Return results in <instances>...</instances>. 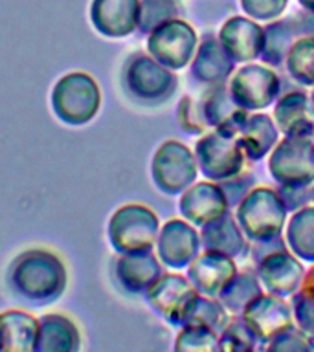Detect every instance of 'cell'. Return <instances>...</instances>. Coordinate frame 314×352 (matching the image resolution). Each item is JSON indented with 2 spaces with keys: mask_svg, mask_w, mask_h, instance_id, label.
<instances>
[{
  "mask_svg": "<svg viewBox=\"0 0 314 352\" xmlns=\"http://www.w3.org/2000/svg\"><path fill=\"white\" fill-rule=\"evenodd\" d=\"M156 213L142 204H127L116 209L107 226L110 246L118 253L153 250L158 239Z\"/></svg>",
  "mask_w": 314,
  "mask_h": 352,
  "instance_id": "obj_5",
  "label": "cell"
},
{
  "mask_svg": "<svg viewBox=\"0 0 314 352\" xmlns=\"http://www.w3.org/2000/svg\"><path fill=\"white\" fill-rule=\"evenodd\" d=\"M296 294H300L303 297H308V299H314V266L308 270L307 274L303 275L302 285H300Z\"/></svg>",
  "mask_w": 314,
  "mask_h": 352,
  "instance_id": "obj_43",
  "label": "cell"
},
{
  "mask_svg": "<svg viewBox=\"0 0 314 352\" xmlns=\"http://www.w3.org/2000/svg\"><path fill=\"white\" fill-rule=\"evenodd\" d=\"M285 239L281 235H275L272 239H264V241H255L252 250V258L253 263L258 264L261 258H264L266 255L274 252H280V250H285Z\"/></svg>",
  "mask_w": 314,
  "mask_h": 352,
  "instance_id": "obj_41",
  "label": "cell"
},
{
  "mask_svg": "<svg viewBox=\"0 0 314 352\" xmlns=\"http://www.w3.org/2000/svg\"><path fill=\"white\" fill-rule=\"evenodd\" d=\"M228 208L230 206L219 184H209V182H198L195 186H189L182 192L178 202L182 217L198 228L222 217Z\"/></svg>",
  "mask_w": 314,
  "mask_h": 352,
  "instance_id": "obj_16",
  "label": "cell"
},
{
  "mask_svg": "<svg viewBox=\"0 0 314 352\" xmlns=\"http://www.w3.org/2000/svg\"><path fill=\"white\" fill-rule=\"evenodd\" d=\"M39 319L22 310L0 314V351L32 352L37 340Z\"/></svg>",
  "mask_w": 314,
  "mask_h": 352,
  "instance_id": "obj_24",
  "label": "cell"
},
{
  "mask_svg": "<svg viewBox=\"0 0 314 352\" xmlns=\"http://www.w3.org/2000/svg\"><path fill=\"white\" fill-rule=\"evenodd\" d=\"M270 351H281V352H302V351H313L314 341H311V336L305 334L302 329L291 327V329L283 330L278 334L272 341H269Z\"/></svg>",
  "mask_w": 314,
  "mask_h": 352,
  "instance_id": "obj_35",
  "label": "cell"
},
{
  "mask_svg": "<svg viewBox=\"0 0 314 352\" xmlns=\"http://www.w3.org/2000/svg\"><path fill=\"white\" fill-rule=\"evenodd\" d=\"M219 41L231 59L248 63L258 59L263 52L264 28L244 16H231L220 28Z\"/></svg>",
  "mask_w": 314,
  "mask_h": 352,
  "instance_id": "obj_20",
  "label": "cell"
},
{
  "mask_svg": "<svg viewBox=\"0 0 314 352\" xmlns=\"http://www.w3.org/2000/svg\"><path fill=\"white\" fill-rule=\"evenodd\" d=\"M241 318L250 327L259 341H272L283 330L294 327L292 308L275 294H261L241 312Z\"/></svg>",
  "mask_w": 314,
  "mask_h": 352,
  "instance_id": "obj_12",
  "label": "cell"
},
{
  "mask_svg": "<svg viewBox=\"0 0 314 352\" xmlns=\"http://www.w3.org/2000/svg\"><path fill=\"white\" fill-rule=\"evenodd\" d=\"M300 4L307 11H314V0H300Z\"/></svg>",
  "mask_w": 314,
  "mask_h": 352,
  "instance_id": "obj_44",
  "label": "cell"
},
{
  "mask_svg": "<svg viewBox=\"0 0 314 352\" xmlns=\"http://www.w3.org/2000/svg\"><path fill=\"white\" fill-rule=\"evenodd\" d=\"M237 136L247 158L258 162L278 145L280 131L275 126L274 118L266 114H253L248 116L247 123L242 125Z\"/></svg>",
  "mask_w": 314,
  "mask_h": 352,
  "instance_id": "obj_26",
  "label": "cell"
},
{
  "mask_svg": "<svg viewBox=\"0 0 314 352\" xmlns=\"http://www.w3.org/2000/svg\"><path fill=\"white\" fill-rule=\"evenodd\" d=\"M198 296L200 292L193 286L191 280L175 274L162 275L145 294L147 302L154 312L160 318H164L167 323L178 327L186 323Z\"/></svg>",
  "mask_w": 314,
  "mask_h": 352,
  "instance_id": "obj_10",
  "label": "cell"
},
{
  "mask_svg": "<svg viewBox=\"0 0 314 352\" xmlns=\"http://www.w3.org/2000/svg\"><path fill=\"white\" fill-rule=\"evenodd\" d=\"M219 186L224 192L226 200H228V206L237 208L242 202V198L253 189V178L252 175H241L239 173V175L231 176V178L219 182Z\"/></svg>",
  "mask_w": 314,
  "mask_h": 352,
  "instance_id": "obj_38",
  "label": "cell"
},
{
  "mask_svg": "<svg viewBox=\"0 0 314 352\" xmlns=\"http://www.w3.org/2000/svg\"><path fill=\"white\" fill-rule=\"evenodd\" d=\"M278 192H280L281 200L285 202L286 211H297V209L305 208L314 198V192H311L308 186H281Z\"/></svg>",
  "mask_w": 314,
  "mask_h": 352,
  "instance_id": "obj_40",
  "label": "cell"
},
{
  "mask_svg": "<svg viewBox=\"0 0 314 352\" xmlns=\"http://www.w3.org/2000/svg\"><path fill=\"white\" fill-rule=\"evenodd\" d=\"M116 280L129 294H147V290L162 277L160 258L151 250L120 253L116 261Z\"/></svg>",
  "mask_w": 314,
  "mask_h": 352,
  "instance_id": "obj_18",
  "label": "cell"
},
{
  "mask_svg": "<svg viewBox=\"0 0 314 352\" xmlns=\"http://www.w3.org/2000/svg\"><path fill=\"white\" fill-rule=\"evenodd\" d=\"M200 250V233L189 222L180 219L169 220L158 231L156 239V255L160 263L169 268L180 270L189 266Z\"/></svg>",
  "mask_w": 314,
  "mask_h": 352,
  "instance_id": "obj_13",
  "label": "cell"
},
{
  "mask_svg": "<svg viewBox=\"0 0 314 352\" xmlns=\"http://www.w3.org/2000/svg\"><path fill=\"white\" fill-rule=\"evenodd\" d=\"M289 0H241L242 11L255 21H272L285 11Z\"/></svg>",
  "mask_w": 314,
  "mask_h": 352,
  "instance_id": "obj_37",
  "label": "cell"
},
{
  "mask_svg": "<svg viewBox=\"0 0 314 352\" xmlns=\"http://www.w3.org/2000/svg\"><path fill=\"white\" fill-rule=\"evenodd\" d=\"M175 349L178 352H211L219 351V332L208 327L187 324L176 336Z\"/></svg>",
  "mask_w": 314,
  "mask_h": 352,
  "instance_id": "obj_33",
  "label": "cell"
},
{
  "mask_svg": "<svg viewBox=\"0 0 314 352\" xmlns=\"http://www.w3.org/2000/svg\"><path fill=\"white\" fill-rule=\"evenodd\" d=\"M286 246L296 257L314 263V206H305L286 224Z\"/></svg>",
  "mask_w": 314,
  "mask_h": 352,
  "instance_id": "obj_28",
  "label": "cell"
},
{
  "mask_svg": "<svg viewBox=\"0 0 314 352\" xmlns=\"http://www.w3.org/2000/svg\"><path fill=\"white\" fill-rule=\"evenodd\" d=\"M197 33L180 19L154 28L147 37V54L169 70H182L195 57Z\"/></svg>",
  "mask_w": 314,
  "mask_h": 352,
  "instance_id": "obj_9",
  "label": "cell"
},
{
  "mask_svg": "<svg viewBox=\"0 0 314 352\" xmlns=\"http://www.w3.org/2000/svg\"><path fill=\"white\" fill-rule=\"evenodd\" d=\"M258 277L261 280V285L270 292L280 297L294 296L302 285L303 275V264L296 258V255H292L291 252L280 250L266 255L261 258L258 264Z\"/></svg>",
  "mask_w": 314,
  "mask_h": 352,
  "instance_id": "obj_15",
  "label": "cell"
},
{
  "mask_svg": "<svg viewBox=\"0 0 314 352\" xmlns=\"http://www.w3.org/2000/svg\"><path fill=\"white\" fill-rule=\"evenodd\" d=\"M269 170L280 186H311L314 182V142L311 138L286 136L272 148Z\"/></svg>",
  "mask_w": 314,
  "mask_h": 352,
  "instance_id": "obj_7",
  "label": "cell"
},
{
  "mask_svg": "<svg viewBox=\"0 0 314 352\" xmlns=\"http://www.w3.org/2000/svg\"><path fill=\"white\" fill-rule=\"evenodd\" d=\"M50 107L55 118L65 125H87L99 112L101 90L87 72H70L52 88Z\"/></svg>",
  "mask_w": 314,
  "mask_h": 352,
  "instance_id": "obj_2",
  "label": "cell"
},
{
  "mask_svg": "<svg viewBox=\"0 0 314 352\" xmlns=\"http://www.w3.org/2000/svg\"><path fill=\"white\" fill-rule=\"evenodd\" d=\"M274 123L285 136H314V112L303 92H289L275 103Z\"/></svg>",
  "mask_w": 314,
  "mask_h": 352,
  "instance_id": "obj_23",
  "label": "cell"
},
{
  "mask_svg": "<svg viewBox=\"0 0 314 352\" xmlns=\"http://www.w3.org/2000/svg\"><path fill=\"white\" fill-rule=\"evenodd\" d=\"M286 72L303 87H314V37H300L289 50Z\"/></svg>",
  "mask_w": 314,
  "mask_h": 352,
  "instance_id": "obj_30",
  "label": "cell"
},
{
  "mask_svg": "<svg viewBox=\"0 0 314 352\" xmlns=\"http://www.w3.org/2000/svg\"><path fill=\"white\" fill-rule=\"evenodd\" d=\"M255 334L244 323V319H231L219 334V351L239 352L255 349Z\"/></svg>",
  "mask_w": 314,
  "mask_h": 352,
  "instance_id": "obj_34",
  "label": "cell"
},
{
  "mask_svg": "<svg viewBox=\"0 0 314 352\" xmlns=\"http://www.w3.org/2000/svg\"><path fill=\"white\" fill-rule=\"evenodd\" d=\"M297 28H300V35L302 37H314V11H303L296 15Z\"/></svg>",
  "mask_w": 314,
  "mask_h": 352,
  "instance_id": "obj_42",
  "label": "cell"
},
{
  "mask_svg": "<svg viewBox=\"0 0 314 352\" xmlns=\"http://www.w3.org/2000/svg\"><path fill=\"white\" fill-rule=\"evenodd\" d=\"M311 109H313V112H314V90H313V94H311Z\"/></svg>",
  "mask_w": 314,
  "mask_h": 352,
  "instance_id": "obj_45",
  "label": "cell"
},
{
  "mask_svg": "<svg viewBox=\"0 0 314 352\" xmlns=\"http://www.w3.org/2000/svg\"><path fill=\"white\" fill-rule=\"evenodd\" d=\"M200 246L204 250L224 253V255L233 258L244 252L247 241H244V233H242L241 226L237 224V220L226 211L222 217L202 226Z\"/></svg>",
  "mask_w": 314,
  "mask_h": 352,
  "instance_id": "obj_25",
  "label": "cell"
},
{
  "mask_svg": "<svg viewBox=\"0 0 314 352\" xmlns=\"http://www.w3.org/2000/svg\"><path fill=\"white\" fill-rule=\"evenodd\" d=\"M182 13L176 0H140V21L138 30L151 33L154 28L162 26L167 21L178 19Z\"/></svg>",
  "mask_w": 314,
  "mask_h": 352,
  "instance_id": "obj_32",
  "label": "cell"
},
{
  "mask_svg": "<svg viewBox=\"0 0 314 352\" xmlns=\"http://www.w3.org/2000/svg\"><path fill=\"white\" fill-rule=\"evenodd\" d=\"M237 224L250 241H264L281 235L285 228L286 208L280 192L269 187H253L237 206Z\"/></svg>",
  "mask_w": 314,
  "mask_h": 352,
  "instance_id": "obj_4",
  "label": "cell"
},
{
  "mask_svg": "<svg viewBox=\"0 0 314 352\" xmlns=\"http://www.w3.org/2000/svg\"><path fill=\"white\" fill-rule=\"evenodd\" d=\"M231 98L247 110H263L280 96L281 82L275 72L263 65H247L233 72L228 85Z\"/></svg>",
  "mask_w": 314,
  "mask_h": 352,
  "instance_id": "obj_11",
  "label": "cell"
},
{
  "mask_svg": "<svg viewBox=\"0 0 314 352\" xmlns=\"http://www.w3.org/2000/svg\"><path fill=\"white\" fill-rule=\"evenodd\" d=\"M197 160L184 143L169 140L162 143L154 153L151 164L154 186L165 195H178L186 191L197 180Z\"/></svg>",
  "mask_w": 314,
  "mask_h": 352,
  "instance_id": "obj_8",
  "label": "cell"
},
{
  "mask_svg": "<svg viewBox=\"0 0 314 352\" xmlns=\"http://www.w3.org/2000/svg\"><path fill=\"white\" fill-rule=\"evenodd\" d=\"M247 154L242 151L237 132L217 131L204 134L195 145V160L202 175L211 182H222L239 175Z\"/></svg>",
  "mask_w": 314,
  "mask_h": 352,
  "instance_id": "obj_6",
  "label": "cell"
},
{
  "mask_svg": "<svg viewBox=\"0 0 314 352\" xmlns=\"http://www.w3.org/2000/svg\"><path fill=\"white\" fill-rule=\"evenodd\" d=\"M81 349V332L65 314H44L39 318L37 340L33 352H77Z\"/></svg>",
  "mask_w": 314,
  "mask_h": 352,
  "instance_id": "obj_22",
  "label": "cell"
},
{
  "mask_svg": "<svg viewBox=\"0 0 314 352\" xmlns=\"http://www.w3.org/2000/svg\"><path fill=\"white\" fill-rule=\"evenodd\" d=\"M292 314H294L297 327L305 334L314 338V299L294 294V297H292Z\"/></svg>",
  "mask_w": 314,
  "mask_h": 352,
  "instance_id": "obj_39",
  "label": "cell"
},
{
  "mask_svg": "<svg viewBox=\"0 0 314 352\" xmlns=\"http://www.w3.org/2000/svg\"><path fill=\"white\" fill-rule=\"evenodd\" d=\"M228 310H226L222 305H220L219 299L208 296H198V299L193 305L191 312L187 316L186 323L182 327H187V324H198V327H208V329H213L215 332H222L226 324H228Z\"/></svg>",
  "mask_w": 314,
  "mask_h": 352,
  "instance_id": "obj_31",
  "label": "cell"
},
{
  "mask_svg": "<svg viewBox=\"0 0 314 352\" xmlns=\"http://www.w3.org/2000/svg\"><path fill=\"white\" fill-rule=\"evenodd\" d=\"M261 294H263V288H261L258 275L241 272L233 275V279L220 290L217 299L228 312L241 314Z\"/></svg>",
  "mask_w": 314,
  "mask_h": 352,
  "instance_id": "obj_29",
  "label": "cell"
},
{
  "mask_svg": "<svg viewBox=\"0 0 314 352\" xmlns=\"http://www.w3.org/2000/svg\"><path fill=\"white\" fill-rule=\"evenodd\" d=\"M233 70H236V60L231 59L219 38L206 35L202 43L198 44L197 55L193 57V77L202 85L215 87V85H224Z\"/></svg>",
  "mask_w": 314,
  "mask_h": 352,
  "instance_id": "obj_21",
  "label": "cell"
},
{
  "mask_svg": "<svg viewBox=\"0 0 314 352\" xmlns=\"http://www.w3.org/2000/svg\"><path fill=\"white\" fill-rule=\"evenodd\" d=\"M237 274V264L224 253L209 252L198 253L187 268V279L191 280L202 296L217 297L233 275Z\"/></svg>",
  "mask_w": 314,
  "mask_h": 352,
  "instance_id": "obj_17",
  "label": "cell"
},
{
  "mask_svg": "<svg viewBox=\"0 0 314 352\" xmlns=\"http://www.w3.org/2000/svg\"><path fill=\"white\" fill-rule=\"evenodd\" d=\"M204 123L217 131L237 132L248 120V110L236 103L230 90L224 85L209 87L208 92L198 99Z\"/></svg>",
  "mask_w": 314,
  "mask_h": 352,
  "instance_id": "obj_19",
  "label": "cell"
},
{
  "mask_svg": "<svg viewBox=\"0 0 314 352\" xmlns=\"http://www.w3.org/2000/svg\"><path fill=\"white\" fill-rule=\"evenodd\" d=\"M121 87L142 104H160L175 94L176 76L149 54H132L121 68Z\"/></svg>",
  "mask_w": 314,
  "mask_h": 352,
  "instance_id": "obj_3",
  "label": "cell"
},
{
  "mask_svg": "<svg viewBox=\"0 0 314 352\" xmlns=\"http://www.w3.org/2000/svg\"><path fill=\"white\" fill-rule=\"evenodd\" d=\"M140 21V0H92L90 22L94 30L109 38L134 33Z\"/></svg>",
  "mask_w": 314,
  "mask_h": 352,
  "instance_id": "obj_14",
  "label": "cell"
},
{
  "mask_svg": "<svg viewBox=\"0 0 314 352\" xmlns=\"http://www.w3.org/2000/svg\"><path fill=\"white\" fill-rule=\"evenodd\" d=\"M6 283L13 296L22 301L48 305L65 294L68 272L57 253L44 248H32L11 261Z\"/></svg>",
  "mask_w": 314,
  "mask_h": 352,
  "instance_id": "obj_1",
  "label": "cell"
},
{
  "mask_svg": "<svg viewBox=\"0 0 314 352\" xmlns=\"http://www.w3.org/2000/svg\"><path fill=\"white\" fill-rule=\"evenodd\" d=\"M300 37L302 35H300L296 16L272 22L264 28V44L261 57L266 65L281 66L285 63L286 54H289L294 41Z\"/></svg>",
  "mask_w": 314,
  "mask_h": 352,
  "instance_id": "obj_27",
  "label": "cell"
},
{
  "mask_svg": "<svg viewBox=\"0 0 314 352\" xmlns=\"http://www.w3.org/2000/svg\"><path fill=\"white\" fill-rule=\"evenodd\" d=\"M176 118H178V125L187 132V134H202L208 125L204 123L202 114H200V104L193 98L186 96L178 104L176 110Z\"/></svg>",
  "mask_w": 314,
  "mask_h": 352,
  "instance_id": "obj_36",
  "label": "cell"
}]
</instances>
